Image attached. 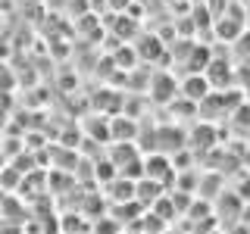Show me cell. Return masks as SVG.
<instances>
[{"mask_svg": "<svg viewBox=\"0 0 250 234\" xmlns=\"http://www.w3.org/2000/svg\"><path fill=\"white\" fill-rule=\"evenodd\" d=\"M185 91H188V97H191V100H203L209 94V84H207V78H197V75H194L191 81H185Z\"/></svg>", "mask_w": 250, "mask_h": 234, "instance_id": "1", "label": "cell"}, {"mask_svg": "<svg viewBox=\"0 0 250 234\" xmlns=\"http://www.w3.org/2000/svg\"><path fill=\"white\" fill-rule=\"evenodd\" d=\"M166 169H169V159H160V156H156V159H147V175L150 178H163Z\"/></svg>", "mask_w": 250, "mask_h": 234, "instance_id": "2", "label": "cell"}]
</instances>
